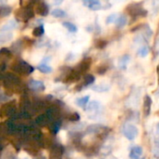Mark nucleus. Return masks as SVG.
<instances>
[{
    "label": "nucleus",
    "instance_id": "a878e982",
    "mask_svg": "<svg viewBox=\"0 0 159 159\" xmlns=\"http://www.w3.org/2000/svg\"><path fill=\"white\" fill-rule=\"evenodd\" d=\"M138 53H139V55L140 57H145V56H147V54L149 53V49H148V47H147V46H142V47H140V48L139 49V51H138Z\"/></svg>",
    "mask_w": 159,
    "mask_h": 159
},
{
    "label": "nucleus",
    "instance_id": "4468645a",
    "mask_svg": "<svg viewBox=\"0 0 159 159\" xmlns=\"http://www.w3.org/2000/svg\"><path fill=\"white\" fill-rule=\"evenodd\" d=\"M12 39L11 32H0V44L6 43Z\"/></svg>",
    "mask_w": 159,
    "mask_h": 159
},
{
    "label": "nucleus",
    "instance_id": "0eeeda50",
    "mask_svg": "<svg viewBox=\"0 0 159 159\" xmlns=\"http://www.w3.org/2000/svg\"><path fill=\"white\" fill-rule=\"evenodd\" d=\"M143 154V150L140 146H134L129 152L130 159H139Z\"/></svg>",
    "mask_w": 159,
    "mask_h": 159
},
{
    "label": "nucleus",
    "instance_id": "423d86ee",
    "mask_svg": "<svg viewBox=\"0 0 159 159\" xmlns=\"http://www.w3.org/2000/svg\"><path fill=\"white\" fill-rule=\"evenodd\" d=\"M64 153V148L58 143H53L52 145V150L50 152V159H62Z\"/></svg>",
    "mask_w": 159,
    "mask_h": 159
},
{
    "label": "nucleus",
    "instance_id": "6ab92c4d",
    "mask_svg": "<svg viewBox=\"0 0 159 159\" xmlns=\"http://www.w3.org/2000/svg\"><path fill=\"white\" fill-rule=\"evenodd\" d=\"M63 26H64L66 29H67L70 33H76L77 30H78L77 26H76L74 24L70 23V22H64V23H63Z\"/></svg>",
    "mask_w": 159,
    "mask_h": 159
},
{
    "label": "nucleus",
    "instance_id": "bb28decb",
    "mask_svg": "<svg viewBox=\"0 0 159 159\" xmlns=\"http://www.w3.org/2000/svg\"><path fill=\"white\" fill-rule=\"evenodd\" d=\"M117 17H118V15H117L116 13L111 14L110 16H108V17H107L106 23H107L108 25H110V24H112V23H115V21H116V19H117Z\"/></svg>",
    "mask_w": 159,
    "mask_h": 159
},
{
    "label": "nucleus",
    "instance_id": "aec40b11",
    "mask_svg": "<svg viewBox=\"0 0 159 159\" xmlns=\"http://www.w3.org/2000/svg\"><path fill=\"white\" fill-rule=\"evenodd\" d=\"M11 12V8L9 6H0V16L5 17L10 15Z\"/></svg>",
    "mask_w": 159,
    "mask_h": 159
},
{
    "label": "nucleus",
    "instance_id": "2f4dec72",
    "mask_svg": "<svg viewBox=\"0 0 159 159\" xmlns=\"http://www.w3.org/2000/svg\"><path fill=\"white\" fill-rule=\"evenodd\" d=\"M37 159H45V157L44 156H40V157H38Z\"/></svg>",
    "mask_w": 159,
    "mask_h": 159
},
{
    "label": "nucleus",
    "instance_id": "c85d7f7f",
    "mask_svg": "<svg viewBox=\"0 0 159 159\" xmlns=\"http://www.w3.org/2000/svg\"><path fill=\"white\" fill-rule=\"evenodd\" d=\"M106 45H107V41L104 40V39H98V40L97 41V43H96V46H97L98 48H99V49L104 48Z\"/></svg>",
    "mask_w": 159,
    "mask_h": 159
},
{
    "label": "nucleus",
    "instance_id": "6e6552de",
    "mask_svg": "<svg viewBox=\"0 0 159 159\" xmlns=\"http://www.w3.org/2000/svg\"><path fill=\"white\" fill-rule=\"evenodd\" d=\"M84 4L92 11H98L102 9V5L99 0H84Z\"/></svg>",
    "mask_w": 159,
    "mask_h": 159
},
{
    "label": "nucleus",
    "instance_id": "b1692460",
    "mask_svg": "<svg viewBox=\"0 0 159 159\" xmlns=\"http://www.w3.org/2000/svg\"><path fill=\"white\" fill-rule=\"evenodd\" d=\"M44 34V27H43V25H40L37 27L34 28L33 30V35L35 37H41L42 35Z\"/></svg>",
    "mask_w": 159,
    "mask_h": 159
},
{
    "label": "nucleus",
    "instance_id": "393cba45",
    "mask_svg": "<svg viewBox=\"0 0 159 159\" xmlns=\"http://www.w3.org/2000/svg\"><path fill=\"white\" fill-rule=\"evenodd\" d=\"M93 89L96 90L97 92H106L107 90L110 89V85H108L106 84H100L97 86H94Z\"/></svg>",
    "mask_w": 159,
    "mask_h": 159
},
{
    "label": "nucleus",
    "instance_id": "412c9836",
    "mask_svg": "<svg viewBox=\"0 0 159 159\" xmlns=\"http://www.w3.org/2000/svg\"><path fill=\"white\" fill-rule=\"evenodd\" d=\"M52 15L53 17H55V18H60L61 19V18L66 17V13L63 10H61V9H55V10H53L52 11Z\"/></svg>",
    "mask_w": 159,
    "mask_h": 159
},
{
    "label": "nucleus",
    "instance_id": "f03ea898",
    "mask_svg": "<svg viewBox=\"0 0 159 159\" xmlns=\"http://www.w3.org/2000/svg\"><path fill=\"white\" fill-rule=\"evenodd\" d=\"M125 12L133 18L146 17L148 14V11L142 6V3H131V4H129L125 8Z\"/></svg>",
    "mask_w": 159,
    "mask_h": 159
},
{
    "label": "nucleus",
    "instance_id": "7c9ffc66",
    "mask_svg": "<svg viewBox=\"0 0 159 159\" xmlns=\"http://www.w3.org/2000/svg\"><path fill=\"white\" fill-rule=\"evenodd\" d=\"M63 2V0H54V3L55 5H60Z\"/></svg>",
    "mask_w": 159,
    "mask_h": 159
},
{
    "label": "nucleus",
    "instance_id": "2eb2a0df",
    "mask_svg": "<svg viewBox=\"0 0 159 159\" xmlns=\"http://www.w3.org/2000/svg\"><path fill=\"white\" fill-rule=\"evenodd\" d=\"M127 23V20H126V17L124 15V14H121V15H118L116 21H115V25L118 28H122L124 27Z\"/></svg>",
    "mask_w": 159,
    "mask_h": 159
},
{
    "label": "nucleus",
    "instance_id": "f8f14e48",
    "mask_svg": "<svg viewBox=\"0 0 159 159\" xmlns=\"http://www.w3.org/2000/svg\"><path fill=\"white\" fill-rule=\"evenodd\" d=\"M101 108V105L99 102L98 101H91L89 104H88V107H87V111L89 112H97L100 110Z\"/></svg>",
    "mask_w": 159,
    "mask_h": 159
},
{
    "label": "nucleus",
    "instance_id": "dca6fc26",
    "mask_svg": "<svg viewBox=\"0 0 159 159\" xmlns=\"http://www.w3.org/2000/svg\"><path fill=\"white\" fill-rule=\"evenodd\" d=\"M94 82H95V77H94L93 75H85L84 78V84H83V85L81 86V88L86 87V86L92 84Z\"/></svg>",
    "mask_w": 159,
    "mask_h": 159
},
{
    "label": "nucleus",
    "instance_id": "4be33fe9",
    "mask_svg": "<svg viewBox=\"0 0 159 159\" xmlns=\"http://www.w3.org/2000/svg\"><path fill=\"white\" fill-rule=\"evenodd\" d=\"M129 59H130L129 55H127V54L124 55V56L120 59V61H119V66H120L122 69H125V68H126V65H127L128 62H129Z\"/></svg>",
    "mask_w": 159,
    "mask_h": 159
},
{
    "label": "nucleus",
    "instance_id": "9d476101",
    "mask_svg": "<svg viewBox=\"0 0 159 159\" xmlns=\"http://www.w3.org/2000/svg\"><path fill=\"white\" fill-rule=\"evenodd\" d=\"M29 87L34 91H43L45 89L44 84L40 81H37V80H32V81H30Z\"/></svg>",
    "mask_w": 159,
    "mask_h": 159
},
{
    "label": "nucleus",
    "instance_id": "473e14b6",
    "mask_svg": "<svg viewBox=\"0 0 159 159\" xmlns=\"http://www.w3.org/2000/svg\"><path fill=\"white\" fill-rule=\"evenodd\" d=\"M24 159H29V158H27V157H25V158H24Z\"/></svg>",
    "mask_w": 159,
    "mask_h": 159
},
{
    "label": "nucleus",
    "instance_id": "39448f33",
    "mask_svg": "<svg viewBox=\"0 0 159 159\" xmlns=\"http://www.w3.org/2000/svg\"><path fill=\"white\" fill-rule=\"evenodd\" d=\"M123 134L128 140H133L138 136V128L132 124H125L123 126Z\"/></svg>",
    "mask_w": 159,
    "mask_h": 159
},
{
    "label": "nucleus",
    "instance_id": "1a4fd4ad",
    "mask_svg": "<svg viewBox=\"0 0 159 159\" xmlns=\"http://www.w3.org/2000/svg\"><path fill=\"white\" fill-rule=\"evenodd\" d=\"M36 11L40 16H47L49 14V7L45 2H40L36 8Z\"/></svg>",
    "mask_w": 159,
    "mask_h": 159
},
{
    "label": "nucleus",
    "instance_id": "f3484780",
    "mask_svg": "<svg viewBox=\"0 0 159 159\" xmlns=\"http://www.w3.org/2000/svg\"><path fill=\"white\" fill-rule=\"evenodd\" d=\"M38 69H39L40 72L45 73V74H48V73L52 72V67H51L47 63H44V62H42L41 64H39V65Z\"/></svg>",
    "mask_w": 159,
    "mask_h": 159
},
{
    "label": "nucleus",
    "instance_id": "20e7f679",
    "mask_svg": "<svg viewBox=\"0 0 159 159\" xmlns=\"http://www.w3.org/2000/svg\"><path fill=\"white\" fill-rule=\"evenodd\" d=\"M13 69L19 75H29L34 71V67L25 61H19L14 65Z\"/></svg>",
    "mask_w": 159,
    "mask_h": 159
},
{
    "label": "nucleus",
    "instance_id": "5701e85b",
    "mask_svg": "<svg viewBox=\"0 0 159 159\" xmlns=\"http://www.w3.org/2000/svg\"><path fill=\"white\" fill-rule=\"evenodd\" d=\"M0 159H17V158H16V155L14 154V152L9 150V151L3 152Z\"/></svg>",
    "mask_w": 159,
    "mask_h": 159
},
{
    "label": "nucleus",
    "instance_id": "9b49d317",
    "mask_svg": "<svg viewBox=\"0 0 159 159\" xmlns=\"http://www.w3.org/2000/svg\"><path fill=\"white\" fill-rule=\"evenodd\" d=\"M151 108H152V98L149 96H145L144 101H143V110H144V113L146 116L150 114Z\"/></svg>",
    "mask_w": 159,
    "mask_h": 159
},
{
    "label": "nucleus",
    "instance_id": "a211bd4d",
    "mask_svg": "<svg viewBox=\"0 0 159 159\" xmlns=\"http://www.w3.org/2000/svg\"><path fill=\"white\" fill-rule=\"evenodd\" d=\"M89 96H85V97H83V98H80L76 100V103L80 106V107H82V108H84L88 102H89Z\"/></svg>",
    "mask_w": 159,
    "mask_h": 159
},
{
    "label": "nucleus",
    "instance_id": "ddd939ff",
    "mask_svg": "<svg viewBox=\"0 0 159 159\" xmlns=\"http://www.w3.org/2000/svg\"><path fill=\"white\" fill-rule=\"evenodd\" d=\"M15 108H14V106L11 104V103H8V104H6V105H4V107H3V109H2V112L3 113H5L6 115H12V114H14L15 113Z\"/></svg>",
    "mask_w": 159,
    "mask_h": 159
},
{
    "label": "nucleus",
    "instance_id": "cd10ccee",
    "mask_svg": "<svg viewBox=\"0 0 159 159\" xmlns=\"http://www.w3.org/2000/svg\"><path fill=\"white\" fill-rule=\"evenodd\" d=\"M68 119L71 121V122H77L80 120V115L78 114V112H73L69 115Z\"/></svg>",
    "mask_w": 159,
    "mask_h": 159
},
{
    "label": "nucleus",
    "instance_id": "f257e3e1",
    "mask_svg": "<svg viewBox=\"0 0 159 159\" xmlns=\"http://www.w3.org/2000/svg\"><path fill=\"white\" fill-rule=\"evenodd\" d=\"M4 86L11 92H19L23 89V84L21 80L12 74H7L4 78Z\"/></svg>",
    "mask_w": 159,
    "mask_h": 159
},
{
    "label": "nucleus",
    "instance_id": "c756f323",
    "mask_svg": "<svg viewBox=\"0 0 159 159\" xmlns=\"http://www.w3.org/2000/svg\"><path fill=\"white\" fill-rule=\"evenodd\" d=\"M155 139H159V123L156 125V138Z\"/></svg>",
    "mask_w": 159,
    "mask_h": 159
},
{
    "label": "nucleus",
    "instance_id": "7ed1b4c3",
    "mask_svg": "<svg viewBox=\"0 0 159 159\" xmlns=\"http://www.w3.org/2000/svg\"><path fill=\"white\" fill-rule=\"evenodd\" d=\"M34 11L30 6H25L20 8L15 12V17H17L21 21H28L34 17Z\"/></svg>",
    "mask_w": 159,
    "mask_h": 159
}]
</instances>
